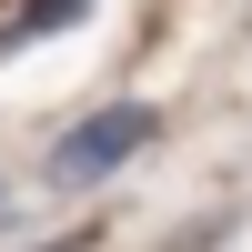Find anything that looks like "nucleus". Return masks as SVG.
Returning a JSON list of instances; mask_svg holds the SVG:
<instances>
[{"label":"nucleus","mask_w":252,"mask_h":252,"mask_svg":"<svg viewBox=\"0 0 252 252\" xmlns=\"http://www.w3.org/2000/svg\"><path fill=\"white\" fill-rule=\"evenodd\" d=\"M152 141H161V111H152V101H111V111L71 121V131L40 152V182H51V192H91V182H111L121 161H141Z\"/></svg>","instance_id":"f257e3e1"},{"label":"nucleus","mask_w":252,"mask_h":252,"mask_svg":"<svg viewBox=\"0 0 252 252\" xmlns=\"http://www.w3.org/2000/svg\"><path fill=\"white\" fill-rule=\"evenodd\" d=\"M91 20V0H10L0 10V61H20V51H40V40H61V31H81Z\"/></svg>","instance_id":"f03ea898"},{"label":"nucleus","mask_w":252,"mask_h":252,"mask_svg":"<svg viewBox=\"0 0 252 252\" xmlns=\"http://www.w3.org/2000/svg\"><path fill=\"white\" fill-rule=\"evenodd\" d=\"M40 252H91V232H61V242H40Z\"/></svg>","instance_id":"7ed1b4c3"},{"label":"nucleus","mask_w":252,"mask_h":252,"mask_svg":"<svg viewBox=\"0 0 252 252\" xmlns=\"http://www.w3.org/2000/svg\"><path fill=\"white\" fill-rule=\"evenodd\" d=\"M0 202H10V182H0Z\"/></svg>","instance_id":"20e7f679"}]
</instances>
